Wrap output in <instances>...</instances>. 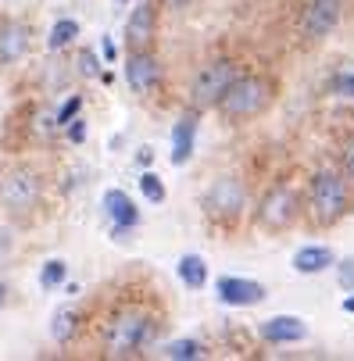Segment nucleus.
<instances>
[{"label": "nucleus", "mask_w": 354, "mask_h": 361, "mask_svg": "<svg viewBox=\"0 0 354 361\" xmlns=\"http://www.w3.org/2000/svg\"><path fill=\"white\" fill-rule=\"evenodd\" d=\"M79 108H83V97H68V100H65V108H58L54 122H58V126H68V122L79 115Z\"/></svg>", "instance_id": "nucleus-23"}, {"label": "nucleus", "mask_w": 354, "mask_h": 361, "mask_svg": "<svg viewBox=\"0 0 354 361\" xmlns=\"http://www.w3.org/2000/svg\"><path fill=\"white\" fill-rule=\"evenodd\" d=\"M39 200H43V176L36 169L18 165L0 179V208H4L8 215L22 219L32 208H39Z\"/></svg>", "instance_id": "nucleus-3"}, {"label": "nucleus", "mask_w": 354, "mask_h": 361, "mask_svg": "<svg viewBox=\"0 0 354 361\" xmlns=\"http://www.w3.org/2000/svg\"><path fill=\"white\" fill-rule=\"evenodd\" d=\"M29 50V29L22 22H0V61L11 65Z\"/></svg>", "instance_id": "nucleus-13"}, {"label": "nucleus", "mask_w": 354, "mask_h": 361, "mask_svg": "<svg viewBox=\"0 0 354 361\" xmlns=\"http://www.w3.org/2000/svg\"><path fill=\"white\" fill-rule=\"evenodd\" d=\"M140 190H143V197H147L150 204H161V200H165V186H161V179H158L154 172H143V176H140Z\"/></svg>", "instance_id": "nucleus-22"}, {"label": "nucleus", "mask_w": 354, "mask_h": 361, "mask_svg": "<svg viewBox=\"0 0 354 361\" xmlns=\"http://www.w3.org/2000/svg\"><path fill=\"white\" fill-rule=\"evenodd\" d=\"M308 208H312L315 222H322V226L336 222L347 212V183L336 172H319L308 190Z\"/></svg>", "instance_id": "nucleus-5"}, {"label": "nucleus", "mask_w": 354, "mask_h": 361, "mask_svg": "<svg viewBox=\"0 0 354 361\" xmlns=\"http://www.w3.org/2000/svg\"><path fill=\"white\" fill-rule=\"evenodd\" d=\"M161 4H165V8H186L190 0H161Z\"/></svg>", "instance_id": "nucleus-30"}, {"label": "nucleus", "mask_w": 354, "mask_h": 361, "mask_svg": "<svg viewBox=\"0 0 354 361\" xmlns=\"http://www.w3.org/2000/svg\"><path fill=\"white\" fill-rule=\"evenodd\" d=\"M75 36H79V25H75L72 18H61L54 29H50V39H47V47H50V50H61V47H68Z\"/></svg>", "instance_id": "nucleus-19"}, {"label": "nucleus", "mask_w": 354, "mask_h": 361, "mask_svg": "<svg viewBox=\"0 0 354 361\" xmlns=\"http://www.w3.org/2000/svg\"><path fill=\"white\" fill-rule=\"evenodd\" d=\"M39 283H43V290H54V286L65 283V262H61V257H50V262L43 265Z\"/></svg>", "instance_id": "nucleus-21"}, {"label": "nucleus", "mask_w": 354, "mask_h": 361, "mask_svg": "<svg viewBox=\"0 0 354 361\" xmlns=\"http://www.w3.org/2000/svg\"><path fill=\"white\" fill-rule=\"evenodd\" d=\"M193 136H197V118H193V115L179 118L176 129H172V165H186V161H190Z\"/></svg>", "instance_id": "nucleus-15"}, {"label": "nucleus", "mask_w": 354, "mask_h": 361, "mask_svg": "<svg viewBox=\"0 0 354 361\" xmlns=\"http://www.w3.org/2000/svg\"><path fill=\"white\" fill-rule=\"evenodd\" d=\"M0 304H4V286H0Z\"/></svg>", "instance_id": "nucleus-32"}, {"label": "nucleus", "mask_w": 354, "mask_h": 361, "mask_svg": "<svg viewBox=\"0 0 354 361\" xmlns=\"http://www.w3.org/2000/svg\"><path fill=\"white\" fill-rule=\"evenodd\" d=\"M75 65H79V72H83V75H97V58L90 54V50H83V54L75 58Z\"/></svg>", "instance_id": "nucleus-26"}, {"label": "nucleus", "mask_w": 354, "mask_h": 361, "mask_svg": "<svg viewBox=\"0 0 354 361\" xmlns=\"http://www.w3.org/2000/svg\"><path fill=\"white\" fill-rule=\"evenodd\" d=\"M104 212L111 215L115 229H133V226L140 222V212L133 208V200H129L122 190H108V193H104Z\"/></svg>", "instance_id": "nucleus-14"}, {"label": "nucleus", "mask_w": 354, "mask_h": 361, "mask_svg": "<svg viewBox=\"0 0 354 361\" xmlns=\"http://www.w3.org/2000/svg\"><path fill=\"white\" fill-rule=\"evenodd\" d=\"M161 312L150 300H118L100 322V350L108 357H136L158 340Z\"/></svg>", "instance_id": "nucleus-1"}, {"label": "nucleus", "mask_w": 354, "mask_h": 361, "mask_svg": "<svg viewBox=\"0 0 354 361\" xmlns=\"http://www.w3.org/2000/svg\"><path fill=\"white\" fill-rule=\"evenodd\" d=\"M329 90L340 93V97H354V72H340V75H333Z\"/></svg>", "instance_id": "nucleus-24"}, {"label": "nucleus", "mask_w": 354, "mask_h": 361, "mask_svg": "<svg viewBox=\"0 0 354 361\" xmlns=\"http://www.w3.org/2000/svg\"><path fill=\"white\" fill-rule=\"evenodd\" d=\"M329 265H333V250L329 247H300L293 254V269L305 272V276H315V272H322Z\"/></svg>", "instance_id": "nucleus-16"}, {"label": "nucleus", "mask_w": 354, "mask_h": 361, "mask_svg": "<svg viewBox=\"0 0 354 361\" xmlns=\"http://www.w3.org/2000/svg\"><path fill=\"white\" fill-rule=\"evenodd\" d=\"M219 300L229 304V307H250V304H262L265 300V286L255 283V279H236V276H226L219 279Z\"/></svg>", "instance_id": "nucleus-10"}, {"label": "nucleus", "mask_w": 354, "mask_h": 361, "mask_svg": "<svg viewBox=\"0 0 354 361\" xmlns=\"http://www.w3.org/2000/svg\"><path fill=\"white\" fill-rule=\"evenodd\" d=\"M79 329H83V319H79L75 307H61V312L54 315V326H50V333H54L58 343H72Z\"/></svg>", "instance_id": "nucleus-17"}, {"label": "nucleus", "mask_w": 354, "mask_h": 361, "mask_svg": "<svg viewBox=\"0 0 354 361\" xmlns=\"http://www.w3.org/2000/svg\"><path fill=\"white\" fill-rule=\"evenodd\" d=\"M343 312H350V315H354V293H350V297L343 300Z\"/></svg>", "instance_id": "nucleus-31"}, {"label": "nucleus", "mask_w": 354, "mask_h": 361, "mask_svg": "<svg viewBox=\"0 0 354 361\" xmlns=\"http://www.w3.org/2000/svg\"><path fill=\"white\" fill-rule=\"evenodd\" d=\"M68 140H72V143H83V140H86V118H72Z\"/></svg>", "instance_id": "nucleus-28"}, {"label": "nucleus", "mask_w": 354, "mask_h": 361, "mask_svg": "<svg viewBox=\"0 0 354 361\" xmlns=\"http://www.w3.org/2000/svg\"><path fill=\"white\" fill-rule=\"evenodd\" d=\"M272 104V82L265 75H236L229 82V90L219 97V111L226 118H255Z\"/></svg>", "instance_id": "nucleus-2"}, {"label": "nucleus", "mask_w": 354, "mask_h": 361, "mask_svg": "<svg viewBox=\"0 0 354 361\" xmlns=\"http://www.w3.org/2000/svg\"><path fill=\"white\" fill-rule=\"evenodd\" d=\"M115 4H126V0H115Z\"/></svg>", "instance_id": "nucleus-33"}, {"label": "nucleus", "mask_w": 354, "mask_h": 361, "mask_svg": "<svg viewBox=\"0 0 354 361\" xmlns=\"http://www.w3.org/2000/svg\"><path fill=\"white\" fill-rule=\"evenodd\" d=\"M262 336L269 343H297V340H305L308 336V326L300 322L297 315H276L262 326Z\"/></svg>", "instance_id": "nucleus-12"}, {"label": "nucleus", "mask_w": 354, "mask_h": 361, "mask_svg": "<svg viewBox=\"0 0 354 361\" xmlns=\"http://www.w3.org/2000/svg\"><path fill=\"white\" fill-rule=\"evenodd\" d=\"M343 11V0H312V4L300 11V36L308 39H322L336 29Z\"/></svg>", "instance_id": "nucleus-8"}, {"label": "nucleus", "mask_w": 354, "mask_h": 361, "mask_svg": "<svg viewBox=\"0 0 354 361\" xmlns=\"http://www.w3.org/2000/svg\"><path fill=\"white\" fill-rule=\"evenodd\" d=\"M165 357H176V361H193V357H205V347L197 340H172L165 347Z\"/></svg>", "instance_id": "nucleus-20"}, {"label": "nucleus", "mask_w": 354, "mask_h": 361, "mask_svg": "<svg viewBox=\"0 0 354 361\" xmlns=\"http://www.w3.org/2000/svg\"><path fill=\"white\" fill-rule=\"evenodd\" d=\"M240 61L233 58H215L208 61L205 68L197 72V79L190 82V108L193 111H205V108H215L219 104V97L229 90V82L240 75Z\"/></svg>", "instance_id": "nucleus-4"}, {"label": "nucleus", "mask_w": 354, "mask_h": 361, "mask_svg": "<svg viewBox=\"0 0 354 361\" xmlns=\"http://www.w3.org/2000/svg\"><path fill=\"white\" fill-rule=\"evenodd\" d=\"M126 79H129L133 93H140V97L154 93L158 82H161V68H158L154 54H147V50H133L129 65H126Z\"/></svg>", "instance_id": "nucleus-9"}, {"label": "nucleus", "mask_w": 354, "mask_h": 361, "mask_svg": "<svg viewBox=\"0 0 354 361\" xmlns=\"http://www.w3.org/2000/svg\"><path fill=\"white\" fill-rule=\"evenodd\" d=\"M100 54H104V61H115L118 50H115V43H111V39H104V43H100Z\"/></svg>", "instance_id": "nucleus-29"}, {"label": "nucleus", "mask_w": 354, "mask_h": 361, "mask_svg": "<svg viewBox=\"0 0 354 361\" xmlns=\"http://www.w3.org/2000/svg\"><path fill=\"white\" fill-rule=\"evenodd\" d=\"M340 161H343V172L354 179V136L343 143V154H340Z\"/></svg>", "instance_id": "nucleus-25"}, {"label": "nucleus", "mask_w": 354, "mask_h": 361, "mask_svg": "<svg viewBox=\"0 0 354 361\" xmlns=\"http://www.w3.org/2000/svg\"><path fill=\"white\" fill-rule=\"evenodd\" d=\"M340 286L343 290H354V257H347V262L340 265Z\"/></svg>", "instance_id": "nucleus-27"}, {"label": "nucleus", "mask_w": 354, "mask_h": 361, "mask_svg": "<svg viewBox=\"0 0 354 361\" xmlns=\"http://www.w3.org/2000/svg\"><path fill=\"white\" fill-rule=\"evenodd\" d=\"M297 212H300L297 193H293L290 186H272V190L262 197V204H258V222H262L265 229H286V226L297 219Z\"/></svg>", "instance_id": "nucleus-7"}, {"label": "nucleus", "mask_w": 354, "mask_h": 361, "mask_svg": "<svg viewBox=\"0 0 354 361\" xmlns=\"http://www.w3.org/2000/svg\"><path fill=\"white\" fill-rule=\"evenodd\" d=\"M154 22H158V15H154V8H150V4H143V8L133 11V18L126 22V43H129V50H147V43L154 39Z\"/></svg>", "instance_id": "nucleus-11"}, {"label": "nucleus", "mask_w": 354, "mask_h": 361, "mask_svg": "<svg viewBox=\"0 0 354 361\" xmlns=\"http://www.w3.org/2000/svg\"><path fill=\"white\" fill-rule=\"evenodd\" d=\"M179 279L190 286V290H200L208 283V265H205V257H197V254H186L183 262H179Z\"/></svg>", "instance_id": "nucleus-18"}, {"label": "nucleus", "mask_w": 354, "mask_h": 361, "mask_svg": "<svg viewBox=\"0 0 354 361\" xmlns=\"http://www.w3.org/2000/svg\"><path fill=\"white\" fill-rule=\"evenodd\" d=\"M243 200H247L243 183L233 179V176H222V179H215L212 190L205 193V212H208V219H215V222H233V219L243 212Z\"/></svg>", "instance_id": "nucleus-6"}]
</instances>
